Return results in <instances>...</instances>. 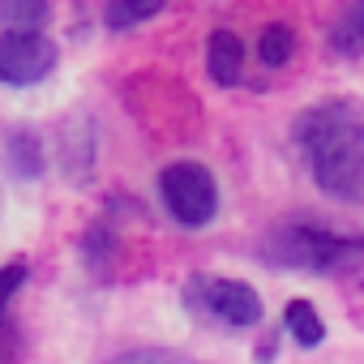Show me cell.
Returning <instances> with one entry per match:
<instances>
[{
  "label": "cell",
  "instance_id": "obj_11",
  "mask_svg": "<svg viewBox=\"0 0 364 364\" xmlns=\"http://www.w3.org/2000/svg\"><path fill=\"white\" fill-rule=\"evenodd\" d=\"M291 52H296V35H291L287 26H266V31H262V60H266L270 69L287 65Z\"/></svg>",
  "mask_w": 364,
  "mask_h": 364
},
{
  "label": "cell",
  "instance_id": "obj_6",
  "mask_svg": "<svg viewBox=\"0 0 364 364\" xmlns=\"http://www.w3.org/2000/svg\"><path fill=\"white\" fill-rule=\"evenodd\" d=\"M206 69L219 86H236L245 73V43L232 31H215L206 43Z\"/></svg>",
  "mask_w": 364,
  "mask_h": 364
},
{
  "label": "cell",
  "instance_id": "obj_3",
  "mask_svg": "<svg viewBox=\"0 0 364 364\" xmlns=\"http://www.w3.org/2000/svg\"><path fill=\"white\" fill-rule=\"evenodd\" d=\"M159 193H163L167 215L180 228H206L215 219V210H219V185H215L210 167H202V163H171V167H163Z\"/></svg>",
  "mask_w": 364,
  "mask_h": 364
},
{
  "label": "cell",
  "instance_id": "obj_4",
  "mask_svg": "<svg viewBox=\"0 0 364 364\" xmlns=\"http://www.w3.org/2000/svg\"><path fill=\"white\" fill-rule=\"evenodd\" d=\"M189 304L232 330H249L262 321V296L240 283V279H210V274H198L189 283Z\"/></svg>",
  "mask_w": 364,
  "mask_h": 364
},
{
  "label": "cell",
  "instance_id": "obj_7",
  "mask_svg": "<svg viewBox=\"0 0 364 364\" xmlns=\"http://www.w3.org/2000/svg\"><path fill=\"white\" fill-rule=\"evenodd\" d=\"M48 14H52L48 0H0V26L5 31H22V35L43 31Z\"/></svg>",
  "mask_w": 364,
  "mask_h": 364
},
{
  "label": "cell",
  "instance_id": "obj_14",
  "mask_svg": "<svg viewBox=\"0 0 364 364\" xmlns=\"http://www.w3.org/2000/svg\"><path fill=\"white\" fill-rule=\"evenodd\" d=\"M22 283H26V266H22V262L0 266V317H5V309H9V300L18 296Z\"/></svg>",
  "mask_w": 364,
  "mask_h": 364
},
{
  "label": "cell",
  "instance_id": "obj_9",
  "mask_svg": "<svg viewBox=\"0 0 364 364\" xmlns=\"http://www.w3.org/2000/svg\"><path fill=\"white\" fill-rule=\"evenodd\" d=\"M330 48L338 56H351V52L364 48V0H351V5H347V14L338 18V26L330 35Z\"/></svg>",
  "mask_w": 364,
  "mask_h": 364
},
{
  "label": "cell",
  "instance_id": "obj_5",
  "mask_svg": "<svg viewBox=\"0 0 364 364\" xmlns=\"http://www.w3.org/2000/svg\"><path fill=\"white\" fill-rule=\"evenodd\" d=\"M56 69V43L43 31H5L0 35V82L5 86H31Z\"/></svg>",
  "mask_w": 364,
  "mask_h": 364
},
{
  "label": "cell",
  "instance_id": "obj_2",
  "mask_svg": "<svg viewBox=\"0 0 364 364\" xmlns=\"http://www.w3.org/2000/svg\"><path fill=\"white\" fill-rule=\"evenodd\" d=\"M360 253H364V240H360V236H338V232L317 228V223H287V228H274V232L262 240V257H266L270 266L317 270V274L343 270V266H351Z\"/></svg>",
  "mask_w": 364,
  "mask_h": 364
},
{
  "label": "cell",
  "instance_id": "obj_12",
  "mask_svg": "<svg viewBox=\"0 0 364 364\" xmlns=\"http://www.w3.org/2000/svg\"><path fill=\"white\" fill-rule=\"evenodd\" d=\"M163 9V0H112V9H107V22L112 26H133V22H146Z\"/></svg>",
  "mask_w": 364,
  "mask_h": 364
},
{
  "label": "cell",
  "instance_id": "obj_8",
  "mask_svg": "<svg viewBox=\"0 0 364 364\" xmlns=\"http://www.w3.org/2000/svg\"><path fill=\"white\" fill-rule=\"evenodd\" d=\"M283 321H287V330H291V338L300 347H317L326 338V326H321V317H317V309L309 300H291L287 313H283Z\"/></svg>",
  "mask_w": 364,
  "mask_h": 364
},
{
  "label": "cell",
  "instance_id": "obj_10",
  "mask_svg": "<svg viewBox=\"0 0 364 364\" xmlns=\"http://www.w3.org/2000/svg\"><path fill=\"white\" fill-rule=\"evenodd\" d=\"M9 159H14V171L18 176H39V167H43V159H39V137L35 133H26V129H18V133H9Z\"/></svg>",
  "mask_w": 364,
  "mask_h": 364
},
{
  "label": "cell",
  "instance_id": "obj_13",
  "mask_svg": "<svg viewBox=\"0 0 364 364\" xmlns=\"http://www.w3.org/2000/svg\"><path fill=\"white\" fill-rule=\"evenodd\" d=\"M107 364H198V360L185 351H171V347H137V351H124Z\"/></svg>",
  "mask_w": 364,
  "mask_h": 364
},
{
  "label": "cell",
  "instance_id": "obj_1",
  "mask_svg": "<svg viewBox=\"0 0 364 364\" xmlns=\"http://www.w3.org/2000/svg\"><path fill=\"white\" fill-rule=\"evenodd\" d=\"M300 154L317 180V189L364 206V116L347 103H321L296 124Z\"/></svg>",
  "mask_w": 364,
  "mask_h": 364
}]
</instances>
